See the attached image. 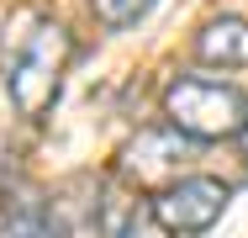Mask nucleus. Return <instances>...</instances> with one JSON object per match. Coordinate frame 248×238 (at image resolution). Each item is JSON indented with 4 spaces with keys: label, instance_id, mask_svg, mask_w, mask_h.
I'll list each match as a JSON object with an SVG mask.
<instances>
[{
    "label": "nucleus",
    "instance_id": "obj_1",
    "mask_svg": "<svg viewBox=\"0 0 248 238\" xmlns=\"http://www.w3.org/2000/svg\"><path fill=\"white\" fill-rule=\"evenodd\" d=\"M164 117L190 133L196 143H222L238 138L248 122V95L238 85H222V80H206V74H180L169 80L164 90Z\"/></svg>",
    "mask_w": 248,
    "mask_h": 238
},
{
    "label": "nucleus",
    "instance_id": "obj_7",
    "mask_svg": "<svg viewBox=\"0 0 248 238\" xmlns=\"http://www.w3.org/2000/svg\"><path fill=\"white\" fill-rule=\"evenodd\" d=\"M0 238H58L48 222V212L43 206H16L11 217H5V233Z\"/></svg>",
    "mask_w": 248,
    "mask_h": 238
},
{
    "label": "nucleus",
    "instance_id": "obj_3",
    "mask_svg": "<svg viewBox=\"0 0 248 238\" xmlns=\"http://www.w3.org/2000/svg\"><path fill=\"white\" fill-rule=\"evenodd\" d=\"M190 153H196V138L180 133L174 122L169 127H148V133H138L132 143H122L116 175L127 186H138V190H164V186H174L185 175V159Z\"/></svg>",
    "mask_w": 248,
    "mask_h": 238
},
{
    "label": "nucleus",
    "instance_id": "obj_5",
    "mask_svg": "<svg viewBox=\"0 0 248 238\" xmlns=\"http://www.w3.org/2000/svg\"><path fill=\"white\" fill-rule=\"evenodd\" d=\"M196 58L211 69H248V21L217 16L196 32Z\"/></svg>",
    "mask_w": 248,
    "mask_h": 238
},
{
    "label": "nucleus",
    "instance_id": "obj_6",
    "mask_svg": "<svg viewBox=\"0 0 248 238\" xmlns=\"http://www.w3.org/2000/svg\"><path fill=\"white\" fill-rule=\"evenodd\" d=\"M153 0H90V11H95L100 27H111V32H122V27H132L138 16H148Z\"/></svg>",
    "mask_w": 248,
    "mask_h": 238
},
{
    "label": "nucleus",
    "instance_id": "obj_8",
    "mask_svg": "<svg viewBox=\"0 0 248 238\" xmlns=\"http://www.w3.org/2000/svg\"><path fill=\"white\" fill-rule=\"evenodd\" d=\"M111 238H174V233H169V228L153 217V206H143V212L132 206V217H127V222H122Z\"/></svg>",
    "mask_w": 248,
    "mask_h": 238
},
{
    "label": "nucleus",
    "instance_id": "obj_4",
    "mask_svg": "<svg viewBox=\"0 0 248 238\" xmlns=\"http://www.w3.org/2000/svg\"><path fill=\"white\" fill-rule=\"evenodd\" d=\"M227 201H232V190L222 186V180H211V175H180L174 186L153 190L148 206L174 238H196V233H206V228L222 222Z\"/></svg>",
    "mask_w": 248,
    "mask_h": 238
},
{
    "label": "nucleus",
    "instance_id": "obj_2",
    "mask_svg": "<svg viewBox=\"0 0 248 238\" xmlns=\"http://www.w3.org/2000/svg\"><path fill=\"white\" fill-rule=\"evenodd\" d=\"M69 64H74V37H69V27L43 21V27L27 37V48L16 53L11 74H5L11 106H16L27 122H43V111H48L53 101H58V90H63Z\"/></svg>",
    "mask_w": 248,
    "mask_h": 238
},
{
    "label": "nucleus",
    "instance_id": "obj_9",
    "mask_svg": "<svg viewBox=\"0 0 248 238\" xmlns=\"http://www.w3.org/2000/svg\"><path fill=\"white\" fill-rule=\"evenodd\" d=\"M238 143H243V159H248V122H243V133H238Z\"/></svg>",
    "mask_w": 248,
    "mask_h": 238
}]
</instances>
